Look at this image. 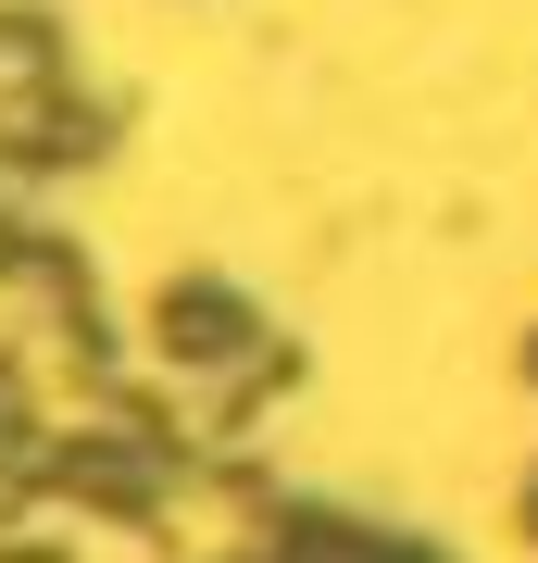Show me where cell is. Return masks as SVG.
<instances>
[{"instance_id": "obj_1", "label": "cell", "mask_w": 538, "mask_h": 563, "mask_svg": "<svg viewBox=\"0 0 538 563\" xmlns=\"http://www.w3.org/2000/svg\"><path fill=\"white\" fill-rule=\"evenodd\" d=\"M163 363H188V376H276V339H263V313L239 301L226 276H176L151 313Z\"/></svg>"}, {"instance_id": "obj_2", "label": "cell", "mask_w": 538, "mask_h": 563, "mask_svg": "<svg viewBox=\"0 0 538 563\" xmlns=\"http://www.w3.org/2000/svg\"><path fill=\"white\" fill-rule=\"evenodd\" d=\"M13 263H25V251H13V239H0V276H13Z\"/></svg>"}, {"instance_id": "obj_3", "label": "cell", "mask_w": 538, "mask_h": 563, "mask_svg": "<svg viewBox=\"0 0 538 563\" xmlns=\"http://www.w3.org/2000/svg\"><path fill=\"white\" fill-rule=\"evenodd\" d=\"M526 526H538V476H526Z\"/></svg>"}, {"instance_id": "obj_4", "label": "cell", "mask_w": 538, "mask_h": 563, "mask_svg": "<svg viewBox=\"0 0 538 563\" xmlns=\"http://www.w3.org/2000/svg\"><path fill=\"white\" fill-rule=\"evenodd\" d=\"M25 563H39V551H25Z\"/></svg>"}]
</instances>
